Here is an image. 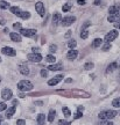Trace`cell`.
<instances>
[{
  "instance_id": "obj_4",
  "label": "cell",
  "mask_w": 120,
  "mask_h": 125,
  "mask_svg": "<svg viewBox=\"0 0 120 125\" xmlns=\"http://www.w3.org/2000/svg\"><path fill=\"white\" fill-rule=\"evenodd\" d=\"M27 58L31 62H40L42 60V56L39 52H31V53H29L27 56Z\"/></svg>"
},
{
  "instance_id": "obj_31",
  "label": "cell",
  "mask_w": 120,
  "mask_h": 125,
  "mask_svg": "<svg viewBox=\"0 0 120 125\" xmlns=\"http://www.w3.org/2000/svg\"><path fill=\"white\" fill-rule=\"evenodd\" d=\"M93 67H94V64H93V62H86V64L84 65V68L86 70V71H90V70H92Z\"/></svg>"
},
{
  "instance_id": "obj_38",
  "label": "cell",
  "mask_w": 120,
  "mask_h": 125,
  "mask_svg": "<svg viewBox=\"0 0 120 125\" xmlns=\"http://www.w3.org/2000/svg\"><path fill=\"white\" fill-rule=\"evenodd\" d=\"M41 76H43V78H45V76L48 75V71L47 70H41Z\"/></svg>"
},
{
  "instance_id": "obj_45",
  "label": "cell",
  "mask_w": 120,
  "mask_h": 125,
  "mask_svg": "<svg viewBox=\"0 0 120 125\" xmlns=\"http://www.w3.org/2000/svg\"><path fill=\"white\" fill-rule=\"evenodd\" d=\"M77 111L83 112V111H84V107H78V109H77Z\"/></svg>"
},
{
  "instance_id": "obj_3",
  "label": "cell",
  "mask_w": 120,
  "mask_h": 125,
  "mask_svg": "<svg viewBox=\"0 0 120 125\" xmlns=\"http://www.w3.org/2000/svg\"><path fill=\"white\" fill-rule=\"evenodd\" d=\"M119 36V32H118V30H110V32H107L106 35H105V42L106 43H111V42H113L114 40H117V37Z\"/></svg>"
},
{
  "instance_id": "obj_5",
  "label": "cell",
  "mask_w": 120,
  "mask_h": 125,
  "mask_svg": "<svg viewBox=\"0 0 120 125\" xmlns=\"http://www.w3.org/2000/svg\"><path fill=\"white\" fill-rule=\"evenodd\" d=\"M20 34L22 36H26V37H35L36 30L35 29H25V28H21L20 29Z\"/></svg>"
},
{
  "instance_id": "obj_46",
  "label": "cell",
  "mask_w": 120,
  "mask_h": 125,
  "mask_svg": "<svg viewBox=\"0 0 120 125\" xmlns=\"http://www.w3.org/2000/svg\"><path fill=\"white\" fill-rule=\"evenodd\" d=\"M39 48H33V52H39Z\"/></svg>"
},
{
  "instance_id": "obj_41",
  "label": "cell",
  "mask_w": 120,
  "mask_h": 125,
  "mask_svg": "<svg viewBox=\"0 0 120 125\" xmlns=\"http://www.w3.org/2000/svg\"><path fill=\"white\" fill-rule=\"evenodd\" d=\"M16 125H26V122L23 119H18L16 121Z\"/></svg>"
},
{
  "instance_id": "obj_12",
  "label": "cell",
  "mask_w": 120,
  "mask_h": 125,
  "mask_svg": "<svg viewBox=\"0 0 120 125\" xmlns=\"http://www.w3.org/2000/svg\"><path fill=\"white\" fill-rule=\"evenodd\" d=\"M77 56H78V51L75 49H70V51H69L67 54V58L69 59V60H75V59L77 58Z\"/></svg>"
},
{
  "instance_id": "obj_6",
  "label": "cell",
  "mask_w": 120,
  "mask_h": 125,
  "mask_svg": "<svg viewBox=\"0 0 120 125\" xmlns=\"http://www.w3.org/2000/svg\"><path fill=\"white\" fill-rule=\"evenodd\" d=\"M75 21H76L75 16H65V18H63L62 20H61V24H62L63 27H69V26H71Z\"/></svg>"
},
{
  "instance_id": "obj_21",
  "label": "cell",
  "mask_w": 120,
  "mask_h": 125,
  "mask_svg": "<svg viewBox=\"0 0 120 125\" xmlns=\"http://www.w3.org/2000/svg\"><path fill=\"white\" fill-rule=\"evenodd\" d=\"M20 18L23 19V20H27V19L30 18V13H29V12H27V10H21V13H20Z\"/></svg>"
},
{
  "instance_id": "obj_47",
  "label": "cell",
  "mask_w": 120,
  "mask_h": 125,
  "mask_svg": "<svg viewBox=\"0 0 120 125\" xmlns=\"http://www.w3.org/2000/svg\"><path fill=\"white\" fill-rule=\"evenodd\" d=\"M99 4H100V0H94V5H97L98 6Z\"/></svg>"
},
{
  "instance_id": "obj_39",
  "label": "cell",
  "mask_w": 120,
  "mask_h": 125,
  "mask_svg": "<svg viewBox=\"0 0 120 125\" xmlns=\"http://www.w3.org/2000/svg\"><path fill=\"white\" fill-rule=\"evenodd\" d=\"M82 116H83V114H82L80 111H77L76 112V115L74 116V118H75V119H78V118H80Z\"/></svg>"
},
{
  "instance_id": "obj_32",
  "label": "cell",
  "mask_w": 120,
  "mask_h": 125,
  "mask_svg": "<svg viewBox=\"0 0 120 125\" xmlns=\"http://www.w3.org/2000/svg\"><path fill=\"white\" fill-rule=\"evenodd\" d=\"M70 8H71V5H70V4H65V5H63L62 10H63V12H69V10H70Z\"/></svg>"
},
{
  "instance_id": "obj_35",
  "label": "cell",
  "mask_w": 120,
  "mask_h": 125,
  "mask_svg": "<svg viewBox=\"0 0 120 125\" xmlns=\"http://www.w3.org/2000/svg\"><path fill=\"white\" fill-rule=\"evenodd\" d=\"M13 28L15 29V30H20L22 27H21V24H20L19 22H16V23H14V24H13Z\"/></svg>"
},
{
  "instance_id": "obj_44",
  "label": "cell",
  "mask_w": 120,
  "mask_h": 125,
  "mask_svg": "<svg viewBox=\"0 0 120 125\" xmlns=\"http://www.w3.org/2000/svg\"><path fill=\"white\" fill-rule=\"evenodd\" d=\"M70 35H71V31H68L67 34H65V36H64V37H65V38H69V37H70Z\"/></svg>"
},
{
  "instance_id": "obj_49",
  "label": "cell",
  "mask_w": 120,
  "mask_h": 125,
  "mask_svg": "<svg viewBox=\"0 0 120 125\" xmlns=\"http://www.w3.org/2000/svg\"><path fill=\"white\" fill-rule=\"evenodd\" d=\"M18 104V101L16 100H13V105H16Z\"/></svg>"
},
{
  "instance_id": "obj_8",
  "label": "cell",
  "mask_w": 120,
  "mask_h": 125,
  "mask_svg": "<svg viewBox=\"0 0 120 125\" xmlns=\"http://www.w3.org/2000/svg\"><path fill=\"white\" fill-rule=\"evenodd\" d=\"M107 21L111 22V23H114V22H117V21H120V9L118 10V12H116V13L108 14Z\"/></svg>"
},
{
  "instance_id": "obj_55",
  "label": "cell",
  "mask_w": 120,
  "mask_h": 125,
  "mask_svg": "<svg viewBox=\"0 0 120 125\" xmlns=\"http://www.w3.org/2000/svg\"><path fill=\"white\" fill-rule=\"evenodd\" d=\"M0 81H1V79H0Z\"/></svg>"
},
{
  "instance_id": "obj_1",
  "label": "cell",
  "mask_w": 120,
  "mask_h": 125,
  "mask_svg": "<svg viewBox=\"0 0 120 125\" xmlns=\"http://www.w3.org/2000/svg\"><path fill=\"white\" fill-rule=\"evenodd\" d=\"M33 87H34L33 83L28 80H21L19 81L18 83V89L21 90V92H29V90L33 89Z\"/></svg>"
},
{
  "instance_id": "obj_50",
  "label": "cell",
  "mask_w": 120,
  "mask_h": 125,
  "mask_svg": "<svg viewBox=\"0 0 120 125\" xmlns=\"http://www.w3.org/2000/svg\"><path fill=\"white\" fill-rule=\"evenodd\" d=\"M116 28H118V29H120V22H119V23H116Z\"/></svg>"
},
{
  "instance_id": "obj_30",
  "label": "cell",
  "mask_w": 120,
  "mask_h": 125,
  "mask_svg": "<svg viewBox=\"0 0 120 125\" xmlns=\"http://www.w3.org/2000/svg\"><path fill=\"white\" fill-rule=\"evenodd\" d=\"M11 6H9V2L7 1H0V8H4V9H7L9 8Z\"/></svg>"
},
{
  "instance_id": "obj_20",
  "label": "cell",
  "mask_w": 120,
  "mask_h": 125,
  "mask_svg": "<svg viewBox=\"0 0 120 125\" xmlns=\"http://www.w3.org/2000/svg\"><path fill=\"white\" fill-rule=\"evenodd\" d=\"M9 10L12 12L13 14H15V15H18V16H20V13H21V9L19 8V7H16V6H12V7H9Z\"/></svg>"
},
{
  "instance_id": "obj_27",
  "label": "cell",
  "mask_w": 120,
  "mask_h": 125,
  "mask_svg": "<svg viewBox=\"0 0 120 125\" xmlns=\"http://www.w3.org/2000/svg\"><path fill=\"white\" fill-rule=\"evenodd\" d=\"M76 45H77V42H76L75 40H72V38L68 42V46H69V49H75Z\"/></svg>"
},
{
  "instance_id": "obj_25",
  "label": "cell",
  "mask_w": 120,
  "mask_h": 125,
  "mask_svg": "<svg viewBox=\"0 0 120 125\" xmlns=\"http://www.w3.org/2000/svg\"><path fill=\"white\" fill-rule=\"evenodd\" d=\"M55 117H56V111H55V110H50V112H49V116H48V121L49 122H54Z\"/></svg>"
},
{
  "instance_id": "obj_54",
  "label": "cell",
  "mask_w": 120,
  "mask_h": 125,
  "mask_svg": "<svg viewBox=\"0 0 120 125\" xmlns=\"http://www.w3.org/2000/svg\"><path fill=\"white\" fill-rule=\"evenodd\" d=\"M119 67H120V64H119Z\"/></svg>"
},
{
  "instance_id": "obj_34",
  "label": "cell",
  "mask_w": 120,
  "mask_h": 125,
  "mask_svg": "<svg viewBox=\"0 0 120 125\" xmlns=\"http://www.w3.org/2000/svg\"><path fill=\"white\" fill-rule=\"evenodd\" d=\"M112 48V45H111V43H106V44L103 46V51H108V50Z\"/></svg>"
},
{
  "instance_id": "obj_48",
  "label": "cell",
  "mask_w": 120,
  "mask_h": 125,
  "mask_svg": "<svg viewBox=\"0 0 120 125\" xmlns=\"http://www.w3.org/2000/svg\"><path fill=\"white\" fill-rule=\"evenodd\" d=\"M19 97H20V98H23V97H25V94H23V93L19 94Z\"/></svg>"
},
{
  "instance_id": "obj_11",
  "label": "cell",
  "mask_w": 120,
  "mask_h": 125,
  "mask_svg": "<svg viewBox=\"0 0 120 125\" xmlns=\"http://www.w3.org/2000/svg\"><path fill=\"white\" fill-rule=\"evenodd\" d=\"M61 80H63V75H56L55 78H53V79H50V80L48 81V85L49 86H56L60 82Z\"/></svg>"
},
{
  "instance_id": "obj_53",
  "label": "cell",
  "mask_w": 120,
  "mask_h": 125,
  "mask_svg": "<svg viewBox=\"0 0 120 125\" xmlns=\"http://www.w3.org/2000/svg\"><path fill=\"white\" fill-rule=\"evenodd\" d=\"M0 62H1V58H0Z\"/></svg>"
},
{
  "instance_id": "obj_10",
  "label": "cell",
  "mask_w": 120,
  "mask_h": 125,
  "mask_svg": "<svg viewBox=\"0 0 120 125\" xmlns=\"http://www.w3.org/2000/svg\"><path fill=\"white\" fill-rule=\"evenodd\" d=\"M1 52L6 56H11V57H14L16 54V51L13 49V48H9V46H5L1 49Z\"/></svg>"
},
{
  "instance_id": "obj_40",
  "label": "cell",
  "mask_w": 120,
  "mask_h": 125,
  "mask_svg": "<svg viewBox=\"0 0 120 125\" xmlns=\"http://www.w3.org/2000/svg\"><path fill=\"white\" fill-rule=\"evenodd\" d=\"M58 123H60V125H70V122L69 121H63V119H61Z\"/></svg>"
},
{
  "instance_id": "obj_36",
  "label": "cell",
  "mask_w": 120,
  "mask_h": 125,
  "mask_svg": "<svg viewBox=\"0 0 120 125\" xmlns=\"http://www.w3.org/2000/svg\"><path fill=\"white\" fill-rule=\"evenodd\" d=\"M49 50H50V52H55V51L57 50V45L51 44V45H50V48H49Z\"/></svg>"
},
{
  "instance_id": "obj_14",
  "label": "cell",
  "mask_w": 120,
  "mask_h": 125,
  "mask_svg": "<svg viewBox=\"0 0 120 125\" xmlns=\"http://www.w3.org/2000/svg\"><path fill=\"white\" fill-rule=\"evenodd\" d=\"M9 37H11V40L14 41V42H21L22 41V38H21V35L20 34H18V32H11L9 34Z\"/></svg>"
},
{
  "instance_id": "obj_9",
  "label": "cell",
  "mask_w": 120,
  "mask_h": 125,
  "mask_svg": "<svg viewBox=\"0 0 120 125\" xmlns=\"http://www.w3.org/2000/svg\"><path fill=\"white\" fill-rule=\"evenodd\" d=\"M35 9H36V12L39 13V15H40V16H45V5H43V2L37 1V2L35 4Z\"/></svg>"
},
{
  "instance_id": "obj_23",
  "label": "cell",
  "mask_w": 120,
  "mask_h": 125,
  "mask_svg": "<svg viewBox=\"0 0 120 125\" xmlns=\"http://www.w3.org/2000/svg\"><path fill=\"white\" fill-rule=\"evenodd\" d=\"M80 37H82V40H86V38L89 37V30L82 29V31H80Z\"/></svg>"
},
{
  "instance_id": "obj_15",
  "label": "cell",
  "mask_w": 120,
  "mask_h": 125,
  "mask_svg": "<svg viewBox=\"0 0 120 125\" xmlns=\"http://www.w3.org/2000/svg\"><path fill=\"white\" fill-rule=\"evenodd\" d=\"M14 112H15V105H13V107L8 108V109H6V114H5V116H6V118H12L14 115Z\"/></svg>"
},
{
  "instance_id": "obj_28",
  "label": "cell",
  "mask_w": 120,
  "mask_h": 125,
  "mask_svg": "<svg viewBox=\"0 0 120 125\" xmlns=\"http://www.w3.org/2000/svg\"><path fill=\"white\" fill-rule=\"evenodd\" d=\"M112 105L114 108H120V97H117L112 101Z\"/></svg>"
},
{
  "instance_id": "obj_33",
  "label": "cell",
  "mask_w": 120,
  "mask_h": 125,
  "mask_svg": "<svg viewBox=\"0 0 120 125\" xmlns=\"http://www.w3.org/2000/svg\"><path fill=\"white\" fill-rule=\"evenodd\" d=\"M99 125H113L112 122H110V119H105V121H103L99 123Z\"/></svg>"
},
{
  "instance_id": "obj_22",
  "label": "cell",
  "mask_w": 120,
  "mask_h": 125,
  "mask_svg": "<svg viewBox=\"0 0 120 125\" xmlns=\"http://www.w3.org/2000/svg\"><path fill=\"white\" fill-rule=\"evenodd\" d=\"M120 9V6L119 5H114V6H111L110 8H108V13L110 14H113V13H116V12H118Z\"/></svg>"
},
{
  "instance_id": "obj_18",
  "label": "cell",
  "mask_w": 120,
  "mask_h": 125,
  "mask_svg": "<svg viewBox=\"0 0 120 125\" xmlns=\"http://www.w3.org/2000/svg\"><path fill=\"white\" fill-rule=\"evenodd\" d=\"M117 67H118V64H117V62H112V64H110L106 68V73H111V72H113L114 70H117Z\"/></svg>"
},
{
  "instance_id": "obj_16",
  "label": "cell",
  "mask_w": 120,
  "mask_h": 125,
  "mask_svg": "<svg viewBox=\"0 0 120 125\" xmlns=\"http://www.w3.org/2000/svg\"><path fill=\"white\" fill-rule=\"evenodd\" d=\"M61 20H62V15L60 13H56L54 14L53 16V24L54 26H57L58 23H61Z\"/></svg>"
},
{
  "instance_id": "obj_26",
  "label": "cell",
  "mask_w": 120,
  "mask_h": 125,
  "mask_svg": "<svg viewBox=\"0 0 120 125\" xmlns=\"http://www.w3.org/2000/svg\"><path fill=\"white\" fill-rule=\"evenodd\" d=\"M62 111H63V114H64V116H65V117H70V116H71V111H70V109H69V108L63 107L62 108Z\"/></svg>"
},
{
  "instance_id": "obj_29",
  "label": "cell",
  "mask_w": 120,
  "mask_h": 125,
  "mask_svg": "<svg viewBox=\"0 0 120 125\" xmlns=\"http://www.w3.org/2000/svg\"><path fill=\"white\" fill-rule=\"evenodd\" d=\"M45 60H47L48 62H56V57H55L54 54H48L47 58H45Z\"/></svg>"
},
{
  "instance_id": "obj_19",
  "label": "cell",
  "mask_w": 120,
  "mask_h": 125,
  "mask_svg": "<svg viewBox=\"0 0 120 125\" xmlns=\"http://www.w3.org/2000/svg\"><path fill=\"white\" fill-rule=\"evenodd\" d=\"M45 122V114H39V115H37V123H39V125H43Z\"/></svg>"
},
{
  "instance_id": "obj_7",
  "label": "cell",
  "mask_w": 120,
  "mask_h": 125,
  "mask_svg": "<svg viewBox=\"0 0 120 125\" xmlns=\"http://www.w3.org/2000/svg\"><path fill=\"white\" fill-rule=\"evenodd\" d=\"M12 96H13V92L9 89V88H5V89H2V92H1V97H2V100L8 101V100L12 98Z\"/></svg>"
},
{
  "instance_id": "obj_17",
  "label": "cell",
  "mask_w": 120,
  "mask_h": 125,
  "mask_svg": "<svg viewBox=\"0 0 120 125\" xmlns=\"http://www.w3.org/2000/svg\"><path fill=\"white\" fill-rule=\"evenodd\" d=\"M20 73L22 75H28L29 74V67L26 66V65H21L20 66Z\"/></svg>"
},
{
  "instance_id": "obj_51",
  "label": "cell",
  "mask_w": 120,
  "mask_h": 125,
  "mask_svg": "<svg viewBox=\"0 0 120 125\" xmlns=\"http://www.w3.org/2000/svg\"><path fill=\"white\" fill-rule=\"evenodd\" d=\"M71 79H67V80H65V82H68V83H69V82H71Z\"/></svg>"
},
{
  "instance_id": "obj_43",
  "label": "cell",
  "mask_w": 120,
  "mask_h": 125,
  "mask_svg": "<svg viewBox=\"0 0 120 125\" xmlns=\"http://www.w3.org/2000/svg\"><path fill=\"white\" fill-rule=\"evenodd\" d=\"M77 2L79 5H85V0H77Z\"/></svg>"
},
{
  "instance_id": "obj_37",
  "label": "cell",
  "mask_w": 120,
  "mask_h": 125,
  "mask_svg": "<svg viewBox=\"0 0 120 125\" xmlns=\"http://www.w3.org/2000/svg\"><path fill=\"white\" fill-rule=\"evenodd\" d=\"M7 109V104H5L4 102L0 103V111H2V110H6Z\"/></svg>"
},
{
  "instance_id": "obj_42",
  "label": "cell",
  "mask_w": 120,
  "mask_h": 125,
  "mask_svg": "<svg viewBox=\"0 0 120 125\" xmlns=\"http://www.w3.org/2000/svg\"><path fill=\"white\" fill-rule=\"evenodd\" d=\"M90 24H91V22H90V21H88V22H85V23H84V26H83V28H82V29H85L86 27H89Z\"/></svg>"
},
{
  "instance_id": "obj_24",
  "label": "cell",
  "mask_w": 120,
  "mask_h": 125,
  "mask_svg": "<svg viewBox=\"0 0 120 125\" xmlns=\"http://www.w3.org/2000/svg\"><path fill=\"white\" fill-rule=\"evenodd\" d=\"M102 44H103V40H102V38H96V40L93 41V43H92L93 48H99Z\"/></svg>"
},
{
  "instance_id": "obj_13",
  "label": "cell",
  "mask_w": 120,
  "mask_h": 125,
  "mask_svg": "<svg viewBox=\"0 0 120 125\" xmlns=\"http://www.w3.org/2000/svg\"><path fill=\"white\" fill-rule=\"evenodd\" d=\"M63 68V65L60 62V64H55V62H53L51 65H49L48 66V70L49 71H61Z\"/></svg>"
},
{
  "instance_id": "obj_56",
  "label": "cell",
  "mask_w": 120,
  "mask_h": 125,
  "mask_svg": "<svg viewBox=\"0 0 120 125\" xmlns=\"http://www.w3.org/2000/svg\"><path fill=\"white\" fill-rule=\"evenodd\" d=\"M119 76H120V75H119Z\"/></svg>"
},
{
  "instance_id": "obj_2",
  "label": "cell",
  "mask_w": 120,
  "mask_h": 125,
  "mask_svg": "<svg viewBox=\"0 0 120 125\" xmlns=\"http://www.w3.org/2000/svg\"><path fill=\"white\" fill-rule=\"evenodd\" d=\"M117 114L118 112L116 110H105V111H102L98 117L100 118V119H112V118H114L117 116Z\"/></svg>"
},
{
  "instance_id": "obj_52",
  "label": "cell",
  "mask_w": 120,
  "mask_h": 125,
  "mask_svg": "<svg viewBox=\"0 0 120 125\" xmlns=\"http://www.w3.org/2000/svg\"><path fill=\"white\" fill-rule=\"evenodd\" d=\"M1 123H2V117L0 116V125H1Z\"/></svg>"
}]
</instances>
